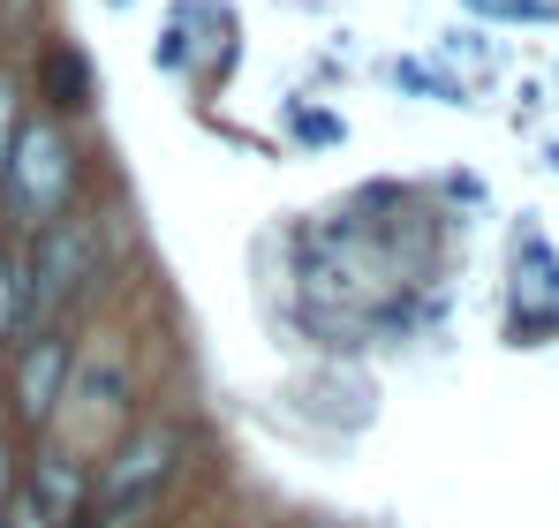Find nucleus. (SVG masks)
<instances>
[{
  "mask_svg": "<svg viewBox=\"0 0 559 528\" xmlns=\"http://www.w3.org/2000/svg\"><path fill=\"white\" fill-rule=\"evenodd\" d=\"M144 264L136 196H121V175L84 212L38 227L15 242V340L23 333H84L92 317L121 310Z\"/></svg>",
  "mask_w": 559,
  "mask_h": 528,
  "instance_id": "f257e3e1",
  "label": "nucleus"
},
{
  "mask_svg": "<svg viewBox=\"0 0 559 528\" xmlns=\"http://www.w3.org/2000/svg\"><path fill=\"white\" fill-rule=\"evenodd\" d=\"M106 181H114V167H106V144L92 121H61V113L23 106L8 167H0V235L23 242L69 212H84Z\"/></svg>",
  "mask_w": 559,
  "mask_h": 528,
  "instance_id": "f03ea898",
  "label": "nucleus"
},
{
  "mask_svg": "<svg viewBox=\"0 0 559 528\" xmlns=\"http://www.w3.org/2000/svg\"><path fill=\"white\" fill-rule=\"evenodd\" d=\"M152 400H159V385L144 370V325L121 302V310H106V317H92L76 333V370H69V393H61V416H53L46 439H61L69 453L98 460Z\"/></svg>",
  "mask_w": 559,
  "mask_h": 528,
  "instance_id": "7ed1b4c3",
  "label": "nucleus"
},
{
  "mask_svg": "<svg viewBox=\"0 0 559 528\" xmlns=\"http://www.w3.org/2000/svg\"><path fill=\"white\" fill-rule=\"evenodd\" d=\"M273 400V423L302 445H325V453H348L378 431L385 400H378V370L371 362H333V355H302L280 370V385L265 393Z\"/></svg>",
  "mask_w": 559,
  "mask_h": 528,
  "instance_id": "20e7f679",
  "label": "nucleus"
},
{
  "mask_svg": "<svg viewBox=\"0 0 559 528\" xmlns=\"http://www.w3.org/2000/svg\"><path fill=\"white\" fill-rule=\"evenodd\" d=\"M242 53H250V38H242V8L235 0H167L159 31H152V69L182 91L197 113L235 91Z\"/></svg>",
  "mask_w": 559,
  "mask_h": 528,
  "instance_id": "39448f33",
  "label": "nucleus"
},
{
  "mask_svg": "<svg viewBox=\"0 0 559 528\" xmlns=\"http://www.w3.org/2000/svg\"><path fill=\"white\" fill-rule=\"evenodd\" d=\"M15 76H23V98L38 113H61V121H92L106 113V76H98V53L84 31H69L61 15L15 53Z\"/></svg>",
  "mask_w": 559,
  "mask_h": 528,
  "instance_id": "423d86ee",
  "label": "nucleus"
},
{
  "mask_svg": "<svg viewBox=\"0 0 559 528\" xmlns=\"http://www.w3.org/2000/svg\"><path fill=\"white\" fill-rule=\"evenodd\" d=\"M69 370H76V333H23V340L0 348L8 431H15V439H46V431H53L61 393H69Z\"/></svg>",
  "mask_w": 559,
  "mask_h": 528,
  "instance_id": "0eeeda50",
  "label": "nucleus"
},
{
  "mask_svg": "<svg viewBox=\"0 0 559 528\" xmlns=\"http://www.w3.org/2000/svg\"><path fill=\"white\" fill-rule=\"evenodd\" d=\"M15 499L46 528H76L92 506V460L69 453L61 439H23V468H15Z\"/></svg>",
  "mask_w": 559,
  "mask_h": 528,
  "instance_id": "6e6552de",
  "label": "nucleus"
},
{
  "mask_svg": "<svg viewBox=\"0 0 559 528\" xmlns=\"http://www.w3.org/2000/svg\"><path fill=\"white\" fill-rule=\"evenodd\" d=\"M273 136L287 159H333V152L356 144V121L341 113V98H318V91L287 84L273 98Z\"/></svg>",
  "mask_w": 559,
  "mask_h": 528,
  "instance_id": "1a4fd4ad",
  "label": "nucleus"
},
{
  "mask_svg": "<svg viewBox=\"0 0 559 528\" xmlns=\"http://www.w3.org/2000/svg\"><path fill=\"white\" fill-rule=\"evenodd\" d=\"M378 84L393 91V98H408V106H447V113H484V98L468 84L462 69H447L431 46H416V53H385L378 61Z\"/></svg>",
  "mask_w": 559,
  "mask_h": 528,
  "instance_id": "9d476101",
  "label": "nucleus"
},
{
  "mask_svg": "<svg viewBox=\"0 0 559 528\" xmlns=\"http://www.w3.org/2000/svg\"><path fill=\"white\" fill-rule=\"evenodd\" d=\"M559 302V250L537 227V212H522L507 227V310H552Z\"/></svg>",
  "mask_w": 559,
  "mask_h": 528,
  "instance_id": "9b49d317",
  "label": "nucleus"
},
{
  "mask_svg": "<svg viewBox=\"0 0 559 528\" xmlns=\"http://www.w3.org/2000/svg\"><path fill=\"white\" fill-rule=\"evenodd\" d=\"M242 272H250V295H258V310L273 317V310H287V235H280V212L250 235V250H242Z\"/></svg>",
  "mask_w": 559,
  "mask_h": 528,
  "instance_id": "f8f14e48",
  "label": "nucleus"
},
{
  "mask_svg": "<svg viewBox=\"0 0 559 528\" xmlns=\"http://www.w3.org/2000/svg\"><path fill=\"white\" fill-rule=\"evenodd\" d=\"M431 53H439L447 69H462V76H468L476 91L499 76V38H491L484 23H468V15H462V23H447V31L431 38Z\"/></svg>",
  "mask_w": 559,
  "mask_h": 528,
  "instance_id": "ddd939ff",
  "label": "nucleus"
},
{
  "mask_svg": "<svg viewBox=\"0 0 559 528\" xmlns=\"http://www.w3.org/2000/svg\"><path fill=\"white\" fill-rule=\"evenodd\" d=\"M295 76H302V91H318V98L348 91V84H356V31H348V23H333V31L302 53V69H295Z\"/></svg>",
  "mask_w": 559,
  "mask_h": 528,
  "instance_id": "4468645a",
  "label": "nucleus"
},
{
  "mask_svg": "<svg viewBox=\"0 0 559 528\" xmlns=\"http://www.w3.org/2000/svg\"><path fill=\"white\" fill-rule=\"evenodd\" d=\"M468 23L507 31V23H559V0H454Z\"/></svg>",
  "mask_w": 559,
  "mask_h": 528,
  "instance_id": "2eb2a0df",
  "label": "nucleus"
},
{
  "mask_svg": "<svg viewBox=\"0 0 559 528\" xmlns=\"http://www.w3.org/2000/svg\"><path fill=\"white\" fill-rule=\"evenodd\" d=\"M424 189H431V204H439V212H454V219H476V212L491 204L484 175H468V167H447V175H431Z\"/></svg>",
  "mask_w": 559,
  "mask_h": 528,
  "instance_id": "dca6fc26",
  "label": "nucleus"
},
{
  "mask_svg": "<svg viewBox=\"0 0 559 528\" xmlns=\"http://www.w3.org/2000/svg\"><path fill=\"white\" fill-rule=\"evenodd\" d=\"M552 340H559V302L552 310H507L499 317V348L530 355V348H552Z\"/></svg>",
  "mask_w": 559,
  "mask_h": 528,
  "instance_id": "f3484780",
  "label": "nucleus"
},
{
  "mask_svg": "<svg viewBox=\"0 0 559 528\" xmlns=\"http://www.w3.org/2000/svg\"><path fill=\"white\" fill-rule=\"evenodd\" d=\"M53 23V0H0V53H23Z\"/></svg>",
  "mask_w": 559,
  "mask_h": 528,
  "instance_id": "a211bd4d",
  "label": "nucleus"
},
{
  "mask_svg": "<svg viewBox=\"0 0 559 528\" xmlns=\"http://www.w3.org/2000/svg\"><path fill=\"white\" fill-rule=\"evenodd\" d=\"M23 76H15V53H0V167H8V144H15V121H23Z\"/></svg>",
  "mask_w": 559,
  "mask_h": 528,
  "instance_id": "6ab92c4d",
  "label": "nucleus"
},
{
  "mask_svg": "<svg viewBox=\"0 0 559 528\" xmlns=\"http://www.w3.org/2000/svg\"><path fill=\"white\" fill-rule=\"evenodd\" d=\"M15 340V235H0V348Z\"/></svg>",
  "mask_w": 559,
  "mask_h": 528,
  "instance_id": "aec40b11",
  "label": "nucleus"
},
{
  "mask_svg": "<svg viewBox=\"0 0 559 528\" xmlns=\"http://www.w3.org/2000/svg\"><path fill=\"white\" fill-rule=\"evenodd\" d=\"M15 468H23V439L0 423V506H8V491H15Z\"/></svg>",
  "mask_w": 559,
  "mask_h": 528,
  "instance_id": "412c9836",
  "label": "nucleus"
},
{
  "mask_svg": "<svg viewBox=\"0 0 559 528\" xmlns=\"http://www.w3.org/2000/svg\"><path fill=\"white\" fill-rule=\"evenodd\" d=\"M280 15H302V23H341V0H280Z\"/></svg>",
  "mask_w": 559,
  "mask_h": 528,
  "instance_id": "4be33fe9",
  "label": "nucleus"
},
{
  "mask_svg": "<svg viewBox=\"0 0 559 528\" xmlns=\"http://www.w3.org/2000/svg\"><path fill=\"white\" fill-rule=\"evenodd\" d=\"M514 98H522V106H514V121H537V113H545V84H522Z\"/></svg>",
  "mask_w": 559,
  "mask_h": 528,
  "instance_id": "5701e85b",
  "label": "nucleus"
},
{
  "mask_svg": "<svg viewBox=\"0 0 559 528\" xmlns=\"http://www.w3.org/2000/svg\"><path fill=\"white\" fill-rule=\"evenodd\" d=\"M280 528H341V521H333V514H287Z\"/></svg>",
  "mask_w": 559,
  "mask_h": 528,
  "instance_id": "b1692460",
  "label": "nucleus"
},
{
  "mask_svg": "<svg viewBox=\"0 0 559 528\" xmlns=\"http://www.w3.org/2000/svg\"><path fill=\"white\" fill-rule=\"evenodd\" d=\"M537 167H545V175H559V136L545 144V152H537Z\"/></svg>",
  "mask_w": 559,
  "mask_h": 528,
  "instance_id": "393cba45",
  "label": "nucleus"
},
{
  "mask_svg": "<svg viewBox=\"0 0 559 528\" xmlns=\"http://www.w3.org/2000/svg\"><path fill=\"white\" fill-rule=\"evenodd\" d=\"M98 8H114V15H129V8H136V0H98Z\"/></svg>",
  "mask_w": 559,
  "mask_h": 528,
  "instance_id": "a878e982",
  "label": "nucleus"
},
{
  "mask_svg": "<svg viewBox=\"0 0 559 528\" xmlns=\"http://www.w3.org/2000/svg\"><path fill=\"white\" fill-rule=\"evenodd\" d=\"M0 423H8V377H0Z\"/></svg>",
  "mask_w": 559,
  "mask_h": 528,
  "instance_id": "bb28decb",
  "label": "nucleus"
},
{
  "mask_svg": "<svg viewBox=\"0 0 559 528\" xmlns=\"http://www.w3.org/2000/svg\"><path fill=\"white\" fill-rule=\"evenodd\" d=\"M235 528H280V521H235Z\"/></svg>",
  "mask_w": 559,
  "mask_h": 528,
  "instance_id": "cd10ccee",
  "label": "nucleus"
}]
</instances>
